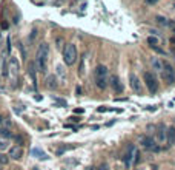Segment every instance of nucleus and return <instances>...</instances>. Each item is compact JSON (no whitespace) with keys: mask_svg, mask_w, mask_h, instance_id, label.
Wrapping results in <instances>:
<instances>
[{"mask_svg":"<svg viewBox=\"0 0 175 170\" xmlns=\"http://www.w3.org/2000/svg\"><path fill=\"white\" fill-rule=\"evenodd\" d=\"M48 56H49V47L46 43H40L35 56V63L40 73H46L48 70Z\"/></svg>","mask_w":175,"mask_h":170,"instance_id":"obj_1","label":"nucleus"},{"mask_svg":"<svg viewBox=\"0 0 175 170\" xmlns=\"http://www.w3.org/2000/svg\"><path fill=\"white\" fill-rule=\"evenodd\" d=\"M94 80H95V85L100 88V90H105L109 84V71L105 65H98L95 70H94Z\"/></svg>","mask_w":175,"mask_h":170,"instance_id":"obj_2","label":"nucleus"},{"mask_svg":"<svg viewBox=\"0 0 175 170\" xmlns=\"http://www.w3.org/2000/svg\"><path fill=\"white\" fill-rule=\"evenodd\" d=\"M63 60L66 65H74L77 62V48L74 43H68L63 48Z\"/></svg>","mask_w":175,"mask_h":170,"instance_id":"obj_3","label":"nucleus"},{"mask_svg":"<svg viewBox=\"0 0 175 170\" xmlns=\"http://www.w3.org/2000/svg\"><path fill=\"white\" fill-rule=\"evenodd\" d=\"M143 80H144V84H146L149 93H151V95H155L157 90H158V80H157V77H155V74L151 73V71H144Z\"/></svg>","mask_w":175,"mask_h":170,"instance_id":"obj_4","label":"nucleus"},{"mask_svg":"<svg viewBox=\"0 0 175 170\" xmlns=\"http://www.w3.org/2000/svg\"><path fill=\"white\" fill-rule=\"evenodd\" d=\"M137 162H138V151L134 145H129V149L124 155V166H126V169H131Z\"/></svg>","mask_w":175,"mask_h":170,"instance_id":"obj_5","label":"nucleus"},{"mask_svg":"<svg viewBox=\"0 0 175 170\" xmlns=\"http://www.w3.org/2000/svg\"><path fill=\"white\" fill-rule=\"evenodd\" d=\"M161 77L164 79V82H168L169 85H172L175 82V70L174 67L168 62H163V70H161Z\"/></svg>","mask_w":175,"mask_h":170,"instance_id":"obj_6","label":"nucleus"},{"mask_svg":"<svg viewBox=\"0 0 175 170\" xmlns=\"http://www.w3.org/2000/svg\"><path fill=\"white\" fill-rule=\"evenodd\" d=\"M140 144L146 150H152V151H155V153L160 151V145L157 144V141L154 138H151V136H146V134L140 136Z\"/></svg>","mask_w":175,"mask_h":170,"instance_id":"obj_7","label":"nucleus"},{"mask_svg":"<svg viewBox=\"0 0 175 170\" xmlns=\"http://www.w3.org/2000/svg\"><path fill=\"white\" fill-rule=\"evenodd\" d=\"M8 68H9V76L12 80H17L18 73H20V63H18L17 57L11 56L9 60H8Z\"/></svg>","mask_w":175,"mask_h":170,"instance_id":"obj_8","label":"nucleus"},{"mask_svg":"<svg viewBox=\"0 0 175 170\" xmlns=\"http://www.w3.org/2000/svg\"><path fill=\"white\" fill-rule=\"evenodd\" d=\"M11 127H12V122H11L9 119H5L3 125L0 127V136H2V138H6V139H9V138L12 136Z\"/></svg>","mask_w":175,"mask_h":170,"instance_id":"obj_9","label":"nucleus"},{"mask_svg":"<svg viewBox=\"0 0 175 170\" xmlns=\"http://www.w3.org/2000/svg\"><path fill=\"white\" fill-rule=\"evenodd\" d=\"M129 85H131V88H132L137 95H141V90H143V88H141L140 79L134 74V73H131V76H129Z\"/></svg>","mask_w":175,"mask_h":170,"instance_id":"obj_10","label":"nucleus"},{"mask_svg":"<svg viewBox=\"0 0 175 170\" xmlns=\"http://www.w3.org/2000/svg\"><path fill=\"white\" fill-rule=\"evenodd\" d=\"M9 159H22L23 158V149H22V145H12V147H9Z\"/></svg>","mask_w":175,"mask_h":170,"instance_id":"obj_11","label":"nucleus"},{"mask_svg":"<svg viewBox=\"0 0 175 170\" xmlns=\"http://www.w3.org/2000/svg\"><path fill=\"white\" fill-rule=\"evenodd\" d=\"M0 73L3 77L9 76V68H8V60H6V53L2 54V60H0Z\"/></svg>","mask_w":175,"mask_h":170,"instance_id":"obj_12","label":"nucleus"},{"mask_svg":"<svg viewBox=\"0 0 175 170\" xmlns=\"http://www.w3.org/2000/svg\"><path fill=\"white\" fill-rule=\"evenodd\" d=\"M157 139L158 142H168V129L164 125L157 127Z\"/></svg>","mask_w":175,"mask_h":170,"instance_id":"obj_13","label":"nucleus"},{"mask_svg":"<svg viewBox=\"0 0 175 170\" xmlns=\"http://www.w3.org/2000/svg\"><path fill=\"white\" fill-rule=\"evenodd\" d=\"M58 87V79H57V76L54 74H49L46 77V88H49V90H55Z\"/></svg>","mask_w":175,"mask_h":170,"instance_id":"obj_14","label":"nucleus"},{"mask_svg":"<svg viewBox=\"0 0 175 170\" xmlns=\"http://www.w3.org/2000/svg\"><path fill=\"white\" fill-rule=\"evenodd\" d=\"M111 85H112V88H114L115 93H122L123 91V85L117 76H112V77H111Z\"/></svg>","mask_w":175,"mask_h":170,"instance_id":"obj_15","label":"nucleus"},{"mask_svg":"<svg viewBox=\"0 0 175 170\" xmlns=\"http://www.w3.org/2000/svg\"><path fill=\"white\" fill-rule=\"evenodd\" d=\"M151 65H152V70H154V71L161 73V70H163V62H161V59L152 57V59H151Z\"/></svg>","mask_w":175,"mask_h":170,"instance_id":"obj_16","label":"nucleus"},{"mask_svg":"<svg viewBox=\"0 0 175 170\" xmlns=\"http://www.w3.org/2000/svg\"><path fill=\"white\" fill-rule=\"evenodd\" d=\"M168 142H169V145L175 144V127H169L168 129Z\"/></svg>","mask_w":175,"mask_h":170,"instance_id":"obj_17","label":"nucleus"},{"mask_svg":"<svg viewBox=\"0 0 175 170\" xmlns=\"http://www.w3.org/2000/svg\"><path fill=\"white\" fill-rule=\"evenodd\" d=\"M148 43L151 45V48H157L160 45V39H158V36H149L148 37Z\"/></svg>","mask_w":175,"mask_h":170,"instance_id":"obj_18","label":"nucleus"},{"mask_svg":"<svg viewBox=\"0 0 175 170\" xmlns=\"http://www.w3.org/2000/svg\"><path fill=\"white\" fill-rule=\"evenodd\" d=\"M6 149H9V139L0 136V151L6 150Z\"/></svg>","mask_w":175,"mask_h":170,"instance_id":"obj_19","label":"nucleus"},{"mask_svg":"<svg viewBox=\"0 0 175 170\" xmlns=\"http://www.w3.org/2000/svg\"><path fill=\"white\" fill-rule=\"evenodd\" d=\"M32 155H34V156H37L38 159H48L46 153H45V151H42L40 149H34V150H32Z\"/></svg>","mask_w":175,"mask_h":170,"instance_id":"obj_20","label":"nucleus"},{"mask_svg":"<svg viewBox=\"0 0 175 170\" xmlns=\"http://www.w3.org/2000/svg\"><path fill=\"white\" fill-rule=\"evenodd\" d=\"M55 70H57V74L60 76L63 80L66 79V71H65V67H63V65H57V68H55Z\"/></svg>","mask_w":175,"mask_h":170,"instance_id":"obj_21","label":"nucleus"},{"mask_svg":"<svg viewBox=\"0 0 175 170\" xmlns=\"http://www.w3.org/2000/svg\"><path fill=\"white\" fill-rule=\"evenodd\" d=\"M9 164V156L8 155H5V153H0V166H8Z\"/></svg>","mask_w":175,"mask_h":170,"instance_id":"obj_22","label":"nucleus"},{"mask_svg":"<svg viewBox=\"0 0 175 170\" xmlns=\"http://www.w3.org/2000/svg\"><path fill=\"white\" fill-rule=\"evenodd\" d=\"M29 74H31V77H32L34 85L37 87V74H35V71H34V63H29Z\"/></svg>","mask_w":175,"mask_h":170,"instance_id":"obj_23","label":"nucleus"},{"mask_svg":"<svg viewBox=\"0 0 175 170\" xmlns=\"http://www.w3.org/2000/svg\"><path fill=\"white\" fill-rule=\"evenodd\" d=\"M157 22H158V23H160V25H164V26H168V25H171V23H169L168 20H166V19H163V17H157Z\"/></svg>","mask_w":175,"mask_h":170,"instance_id":"obj_24","label":"nucleus"},{"mask_svg":"<svg viewBox=\"0 0 175 170\" xmlns=\"http://www.w3.org/2000/svg\"><path fill=\"white\" fill-rule=\"evenodd\" d=\"M97 112H98V113H105V112H109V108H106V107H98Z\"/></svg>","mask_w":175,"mask_h":170,"instance_id":"obj_25","label":"nucleus"},{"mask_svg":"<svg viewBox=\"0 0 175 170\" xmlns=\"http://www.w3.org/2000/svg\"><path fill=\"white\" fill-rule=\"evenodd\" d=\"M5 119H6V118H5L3 114H0V127L3 125V122H5Z\"/></svg>","mask_w":175,"mask_h":170,"instance_id":"obj_26","label":"nucleus"},{"mask_svg":"<svg viewBox=\"0 0 175 170\" xmlns=\"http://www.w3.org/2000/svg\"><path fill=\"white\" fill-rule=\"evenodd\" d=\"M69 119L72 121V122H78V121H80V118H75V116H71Z\"/></svg>","mask_w":175,"mask_h":170,"instance_id":"obj_27","label":"nucleus"},{"mask_svg":"<svg viewBox=\"0 0 175 170\" xmlns=\"http://www.w3.org/2000/svg\"><path fill=\"white\" fill-rule=\"evenodd\" d=\"M157 2L158 0H146V3H148V5H155Z\"/></svg>","mask_w":175,"mask_h":170,"instance_id":"obj_28","label":"nucleus"},{"mask_svg":"<svg viewBox=\"0 0 175 170\" xmlns=\"http://www.w3.org/2000/svg\"><path fill=\"white\" fill-rule=\"evenodd\" d=\"M83 112H85V110H83V108H75V113L82 114V113H83Z\"/></svg>","mask_w":175,"mask_h":170,"instance_id":"obj_29","label":"nucleus"},{"mask_svg":"<svg viewBox=\"0 0 175 170\" xmlns=\"http://www.w3.org/2000/svg\"><path fill=\"white\" fill-rule=\"evenodd\" d=\"M100 170H109V167H108V166H106V164H103V166H102V167H100Z\"/></svg>","mask_w":175,"mask_h":170,"instance_id":"obj_30","label":"nucleus"},{"mask_svg":"<svg viewBox=\"0 0 175 170\" xmlns=\"http://www.w3.org/2000/svg\"><path fill=\"white\" fill-rule=\"evenodd\" d=\"M172 43H174V56H175V39H172Z\"/></svg>","mask_w":175,"mask_h":170,"instance_id":"obj_31","label":"nucleus"},{"mask_svg":"<svg viewBox=\"0 0 175 170\" xmlns=\"http://www.w3.org/2000/svg\"><path fill=\"white\" fill-rule=\"evenodd\" d=\"M0 48H2V33H0Z\"/></svg>","mask_w":175,"mask_h":170,"instance_id":"obj_32","label":"nucleus"},{"mask_svg":"<svg viewBox=\"0 0 175 170\" xmlns=\"http://www.w3.org/2000/svg\"><path fill=\"white\" fill-rule=\"evenodd\" d=\"M88 170H94V167H89V169H88Z\"/></svg>","mask_w":175,"mask_h":170,"instance_id":"obj_33","label":"nucleus"},{"mask_svg":"<svg viewBox=\"0 0 175 170\" xmlns=\"http://www.w3.org/2000/svg\"><path fill=\"white\" fill-rule=\"evenodd\" d=\"M0 170H3V166H0Z\"/></svg>","mask_w":175,"mask_h":170,"instance_id":"obj_34","label":"nucleus"}]
</instances>
